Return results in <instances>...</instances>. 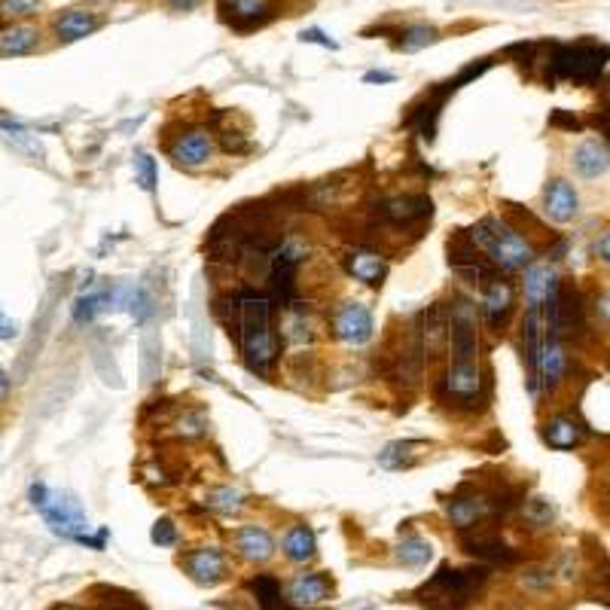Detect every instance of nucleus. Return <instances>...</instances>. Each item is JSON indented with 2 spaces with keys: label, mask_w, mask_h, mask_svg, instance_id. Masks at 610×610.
I'll list each match as a JSON object with an SVG mask.
<instances>
[{
  "label": "nucleus",
  "mask_w": 610,
  "mask_h": 610,
  "mask_svg": "<svg viewBox=\"0 0 610 610\" xmlns=\"http://www.w3.org/2000/svg\"><path fill=\"white\" fill-rule=\"evenodd\" d=\"M564 366H568V357H564L562 339L546 336L544 354H540V366H537V385H544L546 391H553L562 382Z\"/></svg>",
  "instance_id": "25"
},
{
  "label": "nucleus",
  "mask_w": 610,
  "mask_h": 610,
  "mask_svg": "<svg viewBox=\"0 0 610 610\" xmlns=\"http://www.w3.org/2000/svg\"><path fill=\"white\" fill-rule=\"evenodd\" d=\"M217 147H214V134L208 129H186L175 134L168 141V159L177 165V168L186 171H199L214 159Z\"/></svg>",
  "instance_id": "9"
},
{
  "label": "nucleus",
  "mask_w": 610,
  "mask_h": 610,
  "mask_svg": "<svg viewBox=\"0 0 610 610\" xmlns=\"http://www.w3.org/2000/svg\"><path fill=\"white\" fill-rule=\"evenodd\" d=\"M56 610H82V607H73V605H62V607H56Z\"/></svg>",
  "instance_id": "47"
},
{
  "label": "nucleus",
  "mask_w": 610,
  "mask_h": 610,
  "mask_svg": "<svg viewBox=\"0 0 610 610\" xmlns=\"http://www.w3.org/2000/svg\"><path fill=\"white\" fill-rule=\"evenodd\" d=\"M595 253H598V260L610 269V232H605V236L598 238V245H595Z\"/></svg>",
  "instance_id": "42"
},
{
  "label": "nucleus",
  "mask_w": 610,
  "mask_h": 610,
  "mask_svg": "<svg viewBox=\"0 0 610 610\" xmlns=\"http://www.w3.org/2000/svg\"><path fill=\"white\" fill-rule=\"evenodd\" d=\"M52 28H56V37L62 43H77L101 28V16H95L92 10H64L56 16Z\"/></svg>",
  "instance_id": "21"
},
{
  "label": "nucleus",
  "mask_w": 610,
  "mask_h": 610,
  "mask_svg": "<svg viewBox=\"0 0 610 610\" xmlns=\"http://www.w3.org/2000/svg\"><path fill=\"white\" fill-rule=\"evenodd\" d=\"M6 394H10V379H6V373L0 370V400H6Z\"/></svg>",
  "instance_id": "46"
},
{
  "label": "nucleus",
  "mask_w": 610,
  "mask_h": 610,
  "mask_svg": "<svg viewBox=\"0 0 610 610\" xmlns=\"http://www.w3.org/2000/svg\"><path fill=\"white\" fill-rule=\"evenodd\" d=\"M440 40V31L431 25H409V28H403L400 31V47L403 52H418V49H425V47H431V43Z\"/></svg>",
  "instance_id": "33"
},
{
  "label": "nucleus",
  "mask_w": 610,
  "mask_h": 610,
  "mask_svg": "<svg viewBox=\"0 0 610 610\" xmlns=\"http://www.w3.org/2000/svg\"><path fill=\"white\" fill-rule=\"evenodd\" d=\"M494 513H498V501L482 492H464L446 501V519L451 522V528L464 534L479 528V525L485 522V519H492Z\"/></svg>",
  "instance_id": "10"
},
{
  "label": "nucleus",
  "mask_w": 610,
  "mask_h": 610,
  "mask_svg": "<svg viewBox=\"0 0 610 610\" xmlns=\"http://www.w3.org/2000/svg\"><path fill=\"white\" fill-rule=\"evenodd\" d=\"M555 275L549 266H531L525 269V303L528 305H544L546 293H549V284L555 281Z\"/></svg>",
  "instance_id": "30"
},
{
  "label": "nucleus",
  "mask_w": 610,
  "mask_h": 610,
  "mask_svg": "<svg viewBox=\"0 0 610 610\" xmlns=\"http://www.w3.org/2000/svg\"><path fill=\"white\" fill-rule=\"evenodd\" d=\"M571 162H574V171L580 177L595 180V177H601L610 168V150L601 144V141L586 138L583 144L574 150V159H571Z\"/></svg>",
  "instance_id": "23"
},
{
  "label": "nucleus",
  "mask_w": 610,
  "mask_h": 610,
  "mask_svg": "<svg viewBox=\"0 0 610 610\" xmlns=\"http://www.w3.org/2000/svg\"><path fill=\"white\" fill-rule=\"evenodd\" d=\"M440 391L455 406H477L485 394V370L479 360L473 364H449L442 373Z\"/></svg>",
  "instance_id": "8"
},
{
  "label": "nucleus",
  "mask_w": 610,
  "mask_h": 610,
  "mask_svg": "<svg viewBox=\"0 0 610 610\" xmlns=\"http://www.w3.org/2000/svg\"><path fill=\"white\" fill-rule=\"evenodd\" d=\"M101 312H107V305H104V288L82 293V296H77V303H73V321L77 323H92Z\"/></svg>",
  "instance_id": "34"
},
{
  "label": "nucleus",
  "mask_w": 610,
  "mask_h": 610,
  "mask_svg": "<svg viewBox=\"0 0 610 610\" xmlns=\"http://www.w3.org/2000/svg\"><path fill=\"white\" fill-rule=\"evenodd\" d=\"M482 314H485L488 327L494 330H503V323L510 321V314H513L516 308V288L513 281H507V278L494 275L492 281L482 288Z\"/></svg>",
  "instance_id": "14"
},
{
  "label": "nucleus",
  "mask_w": 610,
  "mask_h": 610,
  "mask_svg": "<svg viewBox=\"0 0 610 610\" xmlns=\"http://www.w3.org/2000/svg\"><path fill=\"white\" fill-rule=\"evenodd\" d=\"M345 272L354 281L366 284V288H379L388 275V260L379 251H366V247H354L345 253Z\"/></svg>",
  "instance_id": "17"
},
{
  "label": "nucleus",
  "mask_w": 610,
  "mask_h": 610,
  "mask_svg": "<svg viewBox=\"0 0 610 610\" xmlns=\"http://www.w3.org/2000/svg\"><path fill=\"white\" fill-rule=\"evenodd\" d=\"M245 494L238 492V488L232 485H217L210 488V492L205 494V507L214 510V513H223V516H236L245 510Z\"/></svg>",
  "instance_id": "32"
},
{
  "label": "nucleus",
  "mask_w": 610,
  "mask_h": 610,
  "mask_svg": "<svg viewBox=\"0 0 610 610\" xmlns=\"http://www.w3.org/2000/svg\"><path fill=\"white\" fill-rule=\"evenodd\" d=\"M40 47V31L34 25H25V21H13V25L0 28V56H28Z\"/></svg>",
  "instance_id": "24"
},
{
  "label": "nucleus",
  "mask_w": 610,
  "mask_h": 610,
  "mask_svg": "<svg viewBox=\"0 0 610 610\" xmlns=\"http://www.w3.org/2000/svg\"><path fill=\"white\" fill-rule=\"evenodd\" d=\"M281 549L284 555H288V562L305 564L318 555V540H314V531L308 528V525H290L281 540Z\"/></svg>",
  "instance_id": "26"
},
{
  "label": "nucleus",
  "mask_w": 610,
  "mask_h": 610,
  "mask_svg": "<svg viewBox=\"0 0 610 610\" xmlns=\"http://www.w3.org/2000/svg\"><path fill=\"white\" fill-rule=\"evenodd\" d=\"M421 449H425V442H388L385 449L379 451V464L388 467V470H406V467H412L418 461Z\"/></svg>",
  "instance_id": "29"
},
{
  "label": "nucleus",
  "mask_w": 610,
  "mask_h": 610,
  "mask_svg": "<svg viewBox=\"0 0 610 610\" xmlns=\"http://www.w3.org/2000/svg\"><path fill=\"white\" fill-rule=\"evenodd\" d=\"M153 544L156 546H175L177 544V525L171 522V519H159V522L153 525Z\"/></svg>",
  "instance_id": "39"
},
{
  "label": "nucleus",
  "mask_w": 610,
  "mask_h": 610,
  "mask_svg": "<svg viewBox=\"0 0 610 610\" xmlns=\"http://www.w3.org/2000/svg\"><path fill=\"white\" fill-rule=\"evenodd\" d=\"M607 58H610V49L592 40L555 43V47H549V80L592 82L605 71Z\"/></svg>",
  "instance_id": "5"
},
{
  "label": "nucleus",
  "mask_w": 610,
  "mask_h": 610,
  "mask_svg": "<svg viewBox=\"0 0 610 610\" xmlns=\"http://www.w3.org/2000/svg\"><path fill=\"white\" fill-rule=\"evenodd\" d=\"M40 6V0H0V16L4 19H25Z\"/></svg>",
  "instance_id": "38"
},
{
  "label": "nucleus",
  "mask_w": 610,
  "mask_h": 610,
  "mask_svg": "<svg viewBox=\"0 0 610 610\" xmlns=\"http://www.w3.org/2000/svg\"><path fill=\"white\" fill-rule=\"evenodd\" d=\"M251 592H253V598H257V607L260 610H288V598H284V589H281V583L272 577V574H257L251 580Z\"/></svg>",
  "instance_id": "28"
},
{
  "label": "nucleus",
  "mask_w": 610,
  "mask_h": 610,
  "mask_svg": "<svg viewBox=\"0 0 610 610\" xmlns=\"http://www.w3.org/2000/svg\"><path fill=\"white\" fill-rule=\"evenodd\" d=\"M449 312V364H473L479 360V308L473 299L455 296L446 305Z\"/></svg>",
  "instance_id": "6"
},
{
  "label": "nucleus",
  "mask_w": 610,
  "mask_h": 610,
  "mask_svg": "<svg viewBox=\"0 0 610 610\" xmlns=\"http://www.w3.org/2000/svg\"><path fill=\"white\" fill-rule=\"evenodd\" d=\"M394 80L397 77H394V73H388V71H370L364 77V82H394Z\"/></svg>",
  "instance_id": "44"
},
{
  "label": "nucleus",
  "mask_w": 610,
  "mask_h": 610,
  "mask_svg": "<svg viewBox=\"0 0 610 610\" xmlns=\"http://www.w3.org/2000/svg\"><path fill=\"white\" fill-rule=\"evenodd\" d=\"M305 253H308V245H303L299 238H290L278 247L272 266H269V296H272L275 303H281L284 308L296 303V299H293L296 296V275Z\"/></svg>",
  "instance_id": "7"
},
{
  "label": "nucleus",
  "mask_w": 610,
  "mask_h": 610,
  "mask_svg": "<svg viewBox=\"0 0 610 610\" xmlns=\"http://www.w3.org/2000/svg\"><path fill=\"white\" fill-rule=\"evenodd\" d=\"M488 580L485 564H470V568H451L442 564L436 574L421 586L418 601L427 610H467Z\"/></svg>",
  "instance_id": "3"
},
{
  "label": "nucleus",
  "mask_w": 610,
  "mask_h": 610,
  "mask_svg": "<svg viewBox=\"0 0 610 610\" xmlns=\"http://www.w3.org/2000/svg\"><path fill=\"white\" fill-rule=\"evenodd\" d=\"M379 214L385 217L391 226H397V229L416 226L431 217V199H427V195H394V199L382 202Z\"/></svg>",
  "instance_id": "16"
},
{
  "label": "nucleus",
  "mask_w": 610,
  "mask_h": 610,
  "mask_svg": "<svg viewBox=\"0 0 610 610\" xmlns=\"http://www.w3.org/2000/svg\"><path fill=\"white\" fill-rule=\"evenodd\" d=\"M449 345V312L446 305H431L421 314V351L425 357H440Z\"/></svg>",
  "instance_id": "19"
},
{
  "label": "nucleus",
  "mask_w": 610,
  "mask_h": 610,
  "mask_svg": "<svg viewBox=\"0 0 610 610\" xmlns=\"http://www.w3.org/2000/svg\"><path fill=\"white\" fill-rule=\"evenodd\" d=\"M28 498H31L34 510H40V516L47 519L52 534L64 540H77V544H89V519L73 494L56 492L43 482H31Z\"/></svg>",
  "instance_id": "4"
},
{
  "label": "nucleus",
  "mask_w": 610,
  "mask_h": 610,
  "mask_svg": "<svg viewBox=\"0 0 610 610\" xmlns=\"http://www.w3.org/2000/svg\"><path fill=\"white\" fill-rule=\"evenodd\" d=\"M220 321L226 323L229 336L238 342L241 357H245L247 370L257 375H269L281 360V336L272 327L275 299L269 293L241 290L236 296L220 299L217 303Z\"/></svg>",
  "instance_id": "1"
},
{
  "label": "nucleus",
  "mask_w": 610,
  "mask_h": 610,
  "mask_svg": "<svg viewBox=\"0 0 610 610\" xmlns=\"http://www.w3.org/2000/svg\"><path fill=\"white\" fill-rule=\"evenodd\" d=\"M232 546L245 562L262 564L275 555V537L269 534L262 525H241V528L232 534Z\"/></svg>",
  "instance_id": "18"
},
{
  "label": "nucleus",
  "mask_w": 610,
  "mask_h": 610,
  "mask_svg": "<svg viewBox=\"0 0 610 610\" xmlns=\"http://www.w3.org/2000/svg\"><path fill=\"white\" fill-rule=\"evenodd\" d=\"M184 571L199 586H217V583H223L226 574H229V562H226L223 549L199 546L184 555Z\"/></svg>",
  "instance_id": "13"
},
{
  "label": "nucleus",
  "mask_w": 610,
  "mask_h": 610,
  "mask_svg": "<svg viewBox=\"0 0 610 610\" xmlns=\"http://www.w3.org/2000/svg\"><path fill=\"white\" fill-rule=\"evenodd\" d=\"M544 440L559 451L574 449L577 442L583 440V427H580V421L571 416H553L544 425Z\"/></svg>",
  "instance_id": "27"
},
{
  "label": "nucleus",
  "mask_w": 610,
  "mask_h": 610,
  "mask_svg": "<svg viewBox=\"0 0 610 610\" xmlns=\"http://www.w3.org/2000/svg\"><path fill=\"white\" fill-rule=\"evenodd\" d=\"M284 598L293 610H314L321 605H327L333 598V580L321 571H312V574H296L284 589Z\"/></svg>",
  "instance_id": "12"
},
{
  "label": "nucleus",
  "mask_w": 610,
  "mask_h": 610,
  "mask_svg": "<svg viewBox=\"0 0 610 610\" xmlns=\"http://www.w3.org/2000/svg\"><path fill=\"white\" fill-rule=\"evenodd\" d=\"M16 336H19V323L0 312V339L6 342V339H16Z\"/></svg>",
  "instance_id": "41"
},
{
  "label": "nucleus",
  "mask_w": 610,
  "mask_h": 610,
  "mask_svg": "<svg viewBox=\"0 0 610 610\" xmlns=\"http://www.w3.org/2000/svg\"><path fill=\"white\" fill-rule=\"evenodd\" d=\"M522 586L525 589H531V592H546L549 586H553V580H555V571L553 568H525L522 571Z\"/></svg>",
  "instance_id": "37"
},
{
  "label": "nucleus",
  "mask_w": 610,
  "mask_h": 610,
  "mask_svg": "<svg viewBox=\"0 0 610 610\" xmlns=\"http://www.w3.org/2000/svg\"><path fill=\"white\" fill-rule=\"evenodd\" d=\"M601 125H605V132H607V141H610V119H605V123H601Z\"/></svg>",
  "instance_id": "48"
},
{
  "label": "nucleus",
  "mask_w": 610,
  "mask_h": 610,
  "mask_svg": "<svg viewBox=\"0 0 610 610\" xmlns=\"http://www.w3.org/2000/svg\"><path fill=\"white\" fill-rule=\"evenodd\" d=\"M165 4H168L171 10H177V13H190V10H195V6L202 4V0H165Z\"/></svg>",
  "instance_id": "43"
},
{
  "label": "nucleus",
  "mask_w": 610,
  "mask_h": 610,
  "mask_svg": "<svg viewBox=\"0 0 610 610\" xmlns=\"http://www.w3.org/2000/svg\"><path fill=\"white\" fill-rule=\"evenodd\" d=\"M470 245L477 247L479 253H485L492 260V266L503 269V272H519V269H528L537 251L528 238L522 236L519 229H513L510 223L498 220V217H485L467 232Z\"/></svg>",
  "instance_id": "2"
},
{
  "label": "nucleus",
  "mask_w": 610,
  "mask_h": 610,
  "mask_svg": "<svg viewBox=\"0 0 610 610\" xmlns=\"http://www.w3.org/2000/svg\"><path fill=\"white\" fill-rule=\"evenodd\" d=\"M220 10L236 31H253L275 16V0H220Z\"/></svg>",
  "instance_id": "15"
},
{
  "label": "nucleus",
  "mask_w": 610,
  "mask_h": 610,
  "mask_svg": "<svg viewBox=\"0 0 610 610\" xmlns=\"http://www.w3.org/2000/svg\"><path fill=\"white\" fill-rule=\"evenodd\" d=\"M522 513L534 525V528H546V525L553 522L555 510H553V503H549L546 498H531V501H525Z\"/></svg>",
  "instance_id": "35"
},
{
  "label": "nucleus",
  "mask_w": 610,
  "mask_h": 610,
  "mask_svg": "<svg viewBox=\"0 0 610 610\" xmlns=\"http://www.w3.org/2000/svg\"><path fill=\"white\" fill-rule=\"evenodd\" d=\"M303 43H318V47H327V49H336L339 43L336 40H330L327 34L321 31V28H308V31H303V37H299Z\"/></svg>",
  "instance_id": "40"
},
{
  "label": "nucleus",
  "mask_w": 610,
  "mask_h": 610,
  "mask_svg": "<svg viewBox=\"0 0 610 610\" xmlns=\"http://www.w3.org/2000/svg\"><path fill=\"white\" fill-rule=\"evenodd\" d=\"M434 559V546L427 544L425 537L418 534H409L397 544V562L406 564V568H425L427 562Z\"/></svg>",
  "instance_id": "31"
},
{
  "label": "nucleus",
  "mask_w": 610,
  "mask_h": 610,
  "mask_svg": "<svg viewBox=\"0 0 610 610\" xmlns=\"http://www.w3.org/2000/svg\"><path fill=\"white\" fill-rule=\"evenodd\" d=\"M464 549L482 564H510L519 559L516 549L507 546L501 537H494V534H473V537H464Z\"/></svg>",
  "instance_id": "22"
},
{
  "label": "nucleus",
  "mask_w": 610,
  "mask_h": 610,
  "mask_svg": "<svg viewBox=\"0 0 610 610\" xmlns=\"http://www.w3.org/2000/svg\"><path fill=\"white\" fill-rule=\"evenodd\" d=\"M330 327H333V336L345 345H366L373 339V312L364 303H348L333 308V318H330Z\"/></svg>",
  "instance_id": "11"
},
{
  "label": "nucleus",
  "mask_w": 610,
  "mask_h": 610,
  "mask_svg": "<svg viewBox=\"0 0 610 610\" xmlns=\"http://www.w3.org/2000/svg\"><path fill=\"white\" fill-rule=\"evenodd\" d=\"M544 210L549 214V220L555 223H571L580 214V195L568 180H553L544 190Z\"/></svg>",
  "instance_id": "20"
},
{
  "label": "nucleus",
  "mask_w": 610,
  "mask_h": 610,
  "mask_svg": "<svg viewBox=\"0 0 610 610\" xmlns=\"http://www.w3.org/2000/svg\"><path fill=\"white\" fill-rule=\"evenodd\" d=\"M134 177H138V184L144 193H156V180H159V175H156L153 156H147V153L134 156Z\"/></svg>",
  "instance_id": "36"
},
{
  "label": "nucleus",
  "mask_w": 610,
  "mask_h": 610,
  "mask_svg": "<svg viewBox=\"0 0 610 610\" xmlns=\"http://www.w3.org/2000/svg\"><path fill=\"white\" fill-rule=\"evenodd\" d=\"M598 312H601V314H605V318L610 321V290L605 293V296H601V299H598Z\"/></svg>",
  "instance_id": "45"
}]
</instances>
